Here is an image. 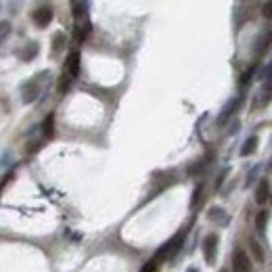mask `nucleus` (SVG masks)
<instances>
[{"label":"nucleus","instance_id":"1","mask_svg":"<svg viewBox=\"0 0 272 272\" xmlns=\"http://www.w3.org/2000/svg\"><path fill=\"white\" fill-rule=\"evenodd\" d=\"M184 237H186V230H180L178 235H174L172 239L168 241L166 245L161 247V249H157V253H155V262H163V260H170V258H174V255L180 251V247H182V243H184Z\"/></svg>","mask_w":272,"mask_h":272},{"label":"nucleus","instance_id":"2","mask_svg":"<svg viewBox=\"0 0 272 272\" xmlns=\"http://www.w3.org/2000/svg\"><path fill=\"white\" fill-rule=\"evenodd\" d=\"M40 77H42V74H38V75H34L32 80H27L21 86V100L25 105L34 103V100L40 97V92H42V88H40Z\"/></svg>","mask_w":272,"mask_h":272},{"label":"nucleus","instance_id":"3","mask_svg":"<svg viewBox=\"0 0 272 272\" xmlns=\"http://www.w3.org/2000/svg\"><path fill=\"white\" fill-rule=\"evenodd\" d=\"M52 17H54V11H52L50 4L38 6V9L32 13V21H34L36 27H49L50 21H52Z\"/></svg>","mask_w":272,"mask_h":272},{"label":"nucleus","instance_id":"4","mask_svg":"<svg viewBox=\"0 0 272 272\" xmlns=\"http://www.w3.org/2000/svg\"><path fill=\"white\" fill-rule=\"evenodd\" d=\"M216 255H218V235H207L203 239V258L205 262L212 266V264H216Z\"/></svg>","mask_w":272,"mask_h":272},{"label":"nucleus","instance_id":"5","mask_svg":"<svg viewBox=\"0 0 272 272\" xmlns=\"http://www.w3.org/2000/svg\"><path fill=\"white\" fill-rule=\"evenodd\" d=\"M232 270L235 272H251V258L243 249H237L232 255Z\"/></svg>","mask_w":272,"mask_h":272},{"label":"nucleus","instance_id":"6","mask_svg":"<svg viewBox=\"0 0 272 272\" xmlns=\"http://www.w3.org/2000/svg\"><path fill=\"white\" fill-rule=\"evenodd\" d=\"M268 199H270V182H268V178H262L258 186H255V203L264 205Z\"/></svg>","mask_w":272,"mask_h":272},{"label":"nucleus","instance_id":"7","mask_svg":"<svg viewBox=\"0 0 272 272\" xmlns=\"http://www.w3.org/2000/svg\"><path fill=\"white\" fill-rule=\"evenodd\" d=\"M65 72L72 77H77V74H80V52H77V50H72V52L67 54Z\"/></svg>","mask_w":272,"mask_h":272},{"label":"nucleus","instance_id":"8","mask_svg":"<svg viewBox=\"0 0 272 272\" xmlns=\"http://www.w3.org/2000/svg\"><path fill=\"white\" fill-rule=\"evenodd\" d=\"M207 220H212L216 224H220V226H226L228 224V214L224 212L222 207H209L207 212Z\"/></svg>","mask_w":272,"mask_h":272},{"label":"nucleus","instance_id":"9","mask_svg":"<svg viewBox=\"0 0 272 272\" xmlns=\"http://www.w3.org/2000/svg\"><path fill=\"white\" fill-rule=\"evenodd\" d=\"M241 105V99H232V100H228V105L226 107H224L222 109V113H220V118H218V124H220V126H222V124L224 122H226L228 118H230V115L232 113H235V109Z\"/></svg>","mask_w":272,"mask_h":272},{"label":"nucleus","instance_id":"10","mask_svg":"<svg viewBox=\"0 0 272 272\" xmlns=\"http://www.w3.org/2000/svg\"><path fill=\"white\" fill-rule=\"evenodd\" d=\"M270 44H272V29H268V32H264L260 38H258V46H255V54H260L264 50H268L270 49Z\"/></svg>","mask_w":272,"mask_h":272},{"label":"nucleus","instance_id":"11","mask_svg":"<svg viewBox=\"0 0 272 272\" xmlns=\"http://www.w3.org/2000/svg\"><path fill=\"white\" fill-rule=\"evenodd\" d=\"M88 9H90V4H88V2H72L74 19H75V21L86 19V17H88Z\"/></svg>","mask_w":272,"mask_h":272},{"label":"nucleus","instance_id":"12","mask_svg":"<svg viewBox=\"0 0 272 272\" xmlns=\"http://www.w3.org/2000/svg\"><path fill=\"white\" fill-rule=\"evenodd\" d=\"M38 50H40V49H38V42H27L25 49L19 50V59L21 61H32L36 54H38Z\"/></svg>","mask_w":272,"mask_h":272},{"label":"nucleus","instance_id":"13","mask_svg":"<svg viewBox=\"0 0 272 272\" xmlns=\"http://www.w3.org/2000/svg\"><path fill=\"white\" fill-rule=\"evenodd\" d=\"M42 136L44 138H52L54 136V113H49L42 122Z\"/></svg>","mask_w":272,"mask_h":272},{"label":"nucleus","instance_id":"14","mask_svg":"<svg viewBox=\"0 0 272 272\" xmlns=\"http://www.w3.org/2000/svg\"><path fill=\"white\" fill-rule=\"evenodd\" d=\"M255 149H258V136H249L245 141V145L241 147V155H243V157H249V155L255 153Z\"/></svg>","mask_w":272,"mask_h":272},{"label":"nucleus","instance_id":"15","mask_svg":"<svg viewBox=\"0 0 272 272\" xmlns=\"http://www.w3.org/2000/svg\"><path fill=\"white\" fill-rule=\"evenodd\" d=\"M270 220V214L266 212V209H262V212H258V216H255V228H258L260 232L266 230V224Z\"/></svg>","mask_w":272,"mask_h":272},{"label":"nucleus","instance_id":"16","mask_svg":"<svg viewBox=\"0 0 272 272\" xmlns=\"http://www.w3.org/2000/svg\"><path fill=\"white\" fill-rule=\"evenodd\" d=\"M72 82H74V77L69 75L67 72L61 74V77H59V92H61V95H65V92L69 90V86H72Z\"/></svg>","mask_w":272,"mask_h":272},{"label":"nucleus","instance_id":"17","mask_svg":"<svg viewBox=\"0 0 272 272\" xmlns=\"http://www.w3.org/2000/svg\"><path fill=\"white\" fill-rule=\"evenodd\" d=\"M65 49V34L63 32H57L52 36V52H59Z\"/></svg>","mask_w":272,"mask_h":272},{"label":"nucleus","instance_id":"18","mask_svg":"<svg viewBox=\"0 0 272 272\" xmlns=\"http://www.w3.org/2000/svg\"><path fill=\"white\" fill-rule=\"evenodd\" d=\"M249 249L253 251V258H255V262H264V253H262V247H260V243L255 239H251L249 241Z\"/></svg>","mask_w":272,"mask_h":272},{"label":"nucleus","instance_id":"19","mask_svg":"<svg viewBox=\"0 0 272 272\" xmlns=\"http://www.w3.org/2000/svg\"><path fill=\"white\" fill-rule=\"evenodd\" d=\"M9 34H11V23L6 21V19H4V21H0V44L4 42V38L9 36Z\"/></svg>","mask_w":272,"mask_h":272},{"label":"nucleus","instance_id":"20","mask_svg":"<svg viewBox=\"0 0 272 272\" xmlns=\"http://www.w3.org/2000/svg\"><path fill=\"white\" fill-rule=\"evenodd\" d=\"M258 77H260V80H264V82H268L270 77H272V59H270V63H268V65L260 72V75H258Z\"/></svg>","mask_w":272,"mask_h":272},{"label":"nucleus","instance_id":"21","mask_svg":"<svg viewBox=\"0 0 272 272\" xmlns=\"http://www.w3.org/2000/svg\"><path fill=\"white\" fill-rule=\"evenodd\" d=\"M157 270H159V264L155 262V260H149V262H147L145 266L141 268V272H157Z\"/></svg>","mask_w":272,"mask_h":272},{"label":"nucleus","instance_id":"22","mask_svg":"<svg viewBox=\"0 0 272 272\" xmlns=\"http://www.w3.org/2000/svg\"><path fill=\"white\" fill-rule=\"evenodd\" d=\"M201 193H203V186H197L195 189V193H193V199H191V207H195L197 203H199V199H201Z\"/></svg>","mask_w":272,"mask_h":272},{"label":"nucleus","instance_id":"23","mask_svg":"<svg viewBox=\"0 0 272 272\" xmlns=\"http://www.w3.org/2000/svg\"><path fill=\"white\" fill-rule=\"evenodd\" d=\"M253 72H255V65H253V67H249V69H247V72H245L243 75H241V86H245V84H247V82L251 80V75H253Z\"/></svg>","mask_w":272,"mask_h":272},{"label":"nucleus","instance_id":"24","mask_svg":"<svg viewBox=\"0 0 272 272\" xmlns=\"http://www.w3.org/2000/svg\"><path fill=\"white\" fill-rule=\"evenodd\" d=\"M262 15L266 19H272V2H266V4L262 6Z\"/></svg>","mask_w":272,"mask_h":272},{"label":"nucleus","instance_id":"25","mask_svg":"<svg viewBox=\"0 0 272 272\" xmlns=\"http://www.w3.org/2000/svg\"><path fill=\"white\" fill-rule=\"evenodd\" d=\"M258 170H260V168H253L251 172H249V176H247V180H245V186H251V184H253V180H255V174H258Z\"/></svg>","mask_w":272,"mask_h":272},{"label":"nucleus","instance_id":"26","mask_svg":"<svg viewBox=\"0 0 272 272\" xmlns=\"http://www.w3.org/2000/svg\"><path fill=\"white\" fill-rule=\"evenodd\" d=\"M186 272H199L197 268H189V270H186Z\"/></svg>","mask_w":272,"mask_h":272},{"label":"nucleus","instance_id":"27","mask_svg":"<svg viewBox=\"0 0 272 272\" xmlns=\"http://www.w3.org/2000/svg\"><path fill=\"white\" fill-rule=\"evenodd\" d=\"M268 170H270V172H272V159H270V163H268Z\"/></svg>","mask_w":272,"mask_h":272},{"label":"nucleus","instance_id":"28","mask_svg":"<svg viewBox=\"0 0 272 272\" xmlns=\"http://www.w3.org/2000/svg\"><path fill=\"white\" fill-rule=\"evenodd\" d=\"M270 201H272V193H270Z\"/></svg>","mask_w":272,"mask_h":272}]
</instances>
